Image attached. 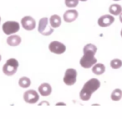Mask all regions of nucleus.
Masks as SVG:
<instances>
[{"label": "nucleus", "mask_w": 122, "mask_h": 119, "mask_svg": "<svg viewBox=\"0 0 122 119\" xmlns=\"http://www.w3.org/2000/svg\"><path fill=\"white\" fill-rule=\"evenodd\" d=\"M97 51V47L94 44H86L83 48V56L80 60L81 66L85 69H88L97 64V60L95 57Z\"/></svg>", "instance_id": "f257e3e1"}, {"label": "nucleus", "mask_w": 122, "mask_h": 119, "mask_svg": "<svg viewBox=\"0 0 122 119\" xmlns=\"http://www.w3.org/2000/svg\"><path fill=\"white\" fill-rule=\"evenodd\" d=\"M101 82L97 79H91L84 84L82 89L80 92V98L83 101H88L92 97V93L99 89Z\"/></svg>", "instance_id": "f03ea898"}, {"label": "nucleus", "mask_w": 122, "mask_h": 119, "mask_svg": "<svg viewBox=\"0 0 122 119\" xmlns=\"http://www.w3.org/2000/svg\"><path fill=\"white\" fill-rule=\"evenodd\" d=\"M19 66V63L14 58H10L3 66V72L8 76H12L15 74Z\"/></svg>", "instance_id": "7ed1b4c3"}, {"label": "nucleus", "mask_w": 122, "mask_h": 119, "mask_svg": "<svg viewBox=\"0 0 122 119\" xmlns=\"http://www.w3.org/2000/svg\"><path fill=\"white\" fill-rule=\"evenodd\" d=\"M20 29L19 23L15 21H8L3 24V32L6 35H13Z\"/></svg>", "instance_id": "20e7f679"}, {"label": "nucleus", "mask_w": 122, "mask_h": 119, "mask_svg": "<svg viewBox=\"0 0 122 119\" xmlns=\"http://www.w3.org/2000/svg\"><path fill=\"white\" fill-rule=\"evenodd\" d=\"M77 71L73 68H69L66 70L63 77V82L68 86H71L76 82Z\"/></svg>", "instance_id": "39448f33"}, {"label": "nucleus", "mask_w": 122, "mask_h": 119, "mask_svg": "<svg viewBox=\"0 0 122 119\" xmlns=\"http://www.w3.org/2000/svg\"><path fill=\"white\" fill-rule=\"evenodd\" d=\"M38 32L43 36H50L53 33V27L48 26V18H42L39 20Z\"/></svg>", "instance_id": "423d86ee"}, {"label": "nucleus", "mask_w": 122, "mask_h": 119, "mask_svg": "<svg viewBox=\"0 0 122 119\" xmlns=\"http://www.w3.org/2000/svg\"><path fill=\"white\" fill-rule=\"evenodd\" d=\"M48 48H49V50L51 52V53L57 54V55L63 54L66 50V47L64 44L61 43V42L56 41H51V43L49 44Z\"/></svg>", "instance_id": "0eeeda50"}, {"label": "nucleus", "mask_w": 122, "mask_h": 119, "mask_svg": "<svg viewBox=\"0 0 122 119\" xmlns=\"http://www.w3.org/2000/svg\"><path fill=\"white\" fill-rule=\"evenodd\" d=\"M23 99L27 103H36L39 100V94L37 91L33 89L27 90L23 94Z\"/></svg>", "instance_id": "6e6552de"}, {"label": "nucleus", "mask_w": 122, "mask_h": 119, "mask_svg": "<svg viewBox=\"0 0 122 119\" xmlns=\"http://www.w3.org/2000/svg\"><path fill=\"white\" fill-rule=\"evenodd\" d=\"M22 27L27 31H32L36 27V22L33 18L31 16H26L22 18L21 21Z\"/></svg>", "instance_id": "1a4fd4ad"}, {"label": "nucleus", "mask_w": 122, "mask_h": 119, "mask_svg": "<svg viewBox=\"0 0 122 119\" xmlns=\"http://www.w3.org/2000/svg\"><path fill=\"white\" fill-rule=\"evenodd\" d=\"M115 21V18L113 15H103L100 17L98 19V25L101 27H110Z\"/></svg>", "instance_id": "9d476101"}, {"label": "nucleus", "mask_w": 122, "mask_h": 119, "mask_svg": "<svg viewBox=\"0 0 122 119\" xmlns=\"http://www.w3.org/2000/svg\"><path fill=\"white\" fill-rule=\"evenodd\" d=\"M78 18V12L75 9L67 10L63 14V19L66 23H72Z\"/></svg>", "instance_id": "9b49d317"}, {"label": "nucleus", "mask_w": 122, "mask_h": 119, "mask_svg": "<svg viewBox=\"0 0 122 119\" xmlns=\"http://www.w3.org/2000/svg\"><path fill=\"white\" fill-rule=\"evenodd\" d=\"M51 91H52L51 86L47 83H43L38 87V92L42 96H48L51 93Z\"/></svg>", "instance_id": "f8f14e48"}, {"label": "nucleus", "mask_w": 122, "mask_h": 119, "mask_svg": "<svg viewBox=\"0 0 122 119\" xmlns=\"http://www.w3.org/2000/svg\"><path fill=\"white\" fill-rule=\"evenodd\" d=\"M22 42V38L18 35H11L7 39V43L10 46H18Z\"/></svg>", "instance_id": "ddd939ff"}, {"label": "nucleus", "mask_w": 122, "mask_h": 119, "mask_svg": "<svg viewBox=\"0 0 122 119\" xmlns=\"http://www.w3.org/2000/svg\"><path fill=\"white\" fill-rule=\"evenodd\" d=\"M49 23L51 27H52L53 28H57L61 26V19L60 18V16L58 15H52L51 16V18H49Z\"/></svg>", "instance_id": "4468645a"}, {"label": "nucleus", "mask_w": 122, "mask_h": 119, "mask_svg": "<svg viewBox=\"0 0 122 119\" xmlns=\"http://www.w3.org/2000/svg\"><path fill=\"white\" fill-rule=\"evenodd\" d=\"M105 71H106V67L101 63H97L92 66V72L97 75H101L102 74H104Z\"/></svg>", "instance_id": "2eb2a0df"}, {"label": "nucleus", "mask_w": 122, "mask_h": 119, "mask_svg": "<svg viewBox=\"0 0 122 119\" xmlns=\"http://www.w3.org/2000/svg\"><path fill=\"white\" fill-rule=\"evenodd\" d=\"M109 12L113 16H118L122 13V7L120 4H112L109 8Z\"/></svg>", "instance_id": "dca6fc26"}, {"label": "nucleus", "mask_w": 122, "mask_h": 119, "mask_svg": "<svg viewBox=\"0 0 122 119\" xmlns=\"http://www.w3.org/2000/svg\"><path fill=\"white\" fill-rule=\"evenodd\" d=\"M18 84H19V86L21 88L26 89V88H28L29 86L31 85V80L29 78L23 76V77L19 79V80H18Z\"/></svg>", "instance_id": "f3484780"}, {"label": "nucleus", "mask_w": 122, "mask_h": 119, "mask_svg": "<svg viewBox=\"0 0 122 119\" xmlns=\"http://www.w3.org/2000/svg\"><path fill=\"white\" fill-rule=\"evenodd\" d=\"M122 98V90L120 89H116L111 93V98L113 101H120Z\"/></svg>", "instance_id": "a211bd4d"}, {"label": "nucleus", "mask_w": 122, "mask_h": 119, "mask_svg": "<svg viewBox=\"0 0 122 119\" xmlns=\"http://www.w3.org/2000/svg\"><path fill=\"white\" fill-rule=\"evenodd\" d=\"M111 66L112 69H117L122 66V61L120 59H113L111 61Z\"/></svg>", "instance_id": "6ab92c4d"}, {"label": "nucleus", "mask_w": 122, "mask_h": 119, "mask_svg": "<svg viewBox=\"0 0 122 119\" xmlns=\"http://www.w3.org/2000/svg\"><path fill=\"white\" fill-rule=\"evenodd\" d=\"M79 0H65V4L68 8H75L78 5Z\"/></svg>", "instance_id": "aec40b11"}, {"label": "nucleus", "mask_w": 122, "mask_h": 119, "mask_svg": "<svg viewBox=\"0 0 122 119\" xmlns=\"http://www.w3.org/2000/svg\"><path fill=\"white\" fill-rule=\"evenodd\" d=\"M119 18H120V22L122 23V13L119 15Z\"/></svg>", "instance_id": "412c9836"}, {"label": "nucleus", "mask_w": 122, "mask_h": 119, "mask_svg": "<svg viewBox=\"0 0 122 119\" xmlns=\"http://www.w3.org/2000/svg\"><path fill=\"white\" fill-rule=\"evenodd\" d=\"M79 1H81V2H86V1H87V0H79Z\"/></svg>", "instance_id": "4be33fe9"}, {"label": "nucleus", "mask_w": 122, "mask_h": 119, "mask_svg": "<svg viewBox=\"0 0 122 119\" xmlns=\"http://www.w3.org/2000/svg\"><path fill=\"white\" fill-rule=\"evenodd\" d=\"M1 60H2V56H1V55H0V61H1Z\"/></svg>", "instance_id": "5701e85b"}, {"label": "nucleus", "mask_w": 122, "mask_h": 119, "mask_svg": "<svg viewBox=\"0 0 122 119\" xmlns=\"http://www.w3.org/2000/svg\"><path fill=\"white\" fill-rule=\"evenodd\" d=\"M121 37H122V29H121Z\"/></svg>", "instance_id": "b1692460"}, {"label": "nucleus", "mask_w": 122, "mask_h": 119, "mask_svg": "<svg viewBox=\"0 0 122 119\" xmlns=\"http://www.w3.org/2000/svg\"><path fill=\"white\" fill-rule=\"evenodd\" d=\"M114 1H120V0H114Z\"/></svg>", "instance_id": "393cba45"}, {"label": "nucleus", "mask_w": 122, "mask_h": 119, "mask_svg": "<svg viewBox=\"0 0 122 119\" xmlns=\"http://www.w3.org/2000/svg\"><path fill=\"white\" fill-rule=\"evenodd\" d=\"M0 22H1V18H0Z\"/></svg>", "instance_id": "a878e982"}]
</instances>
